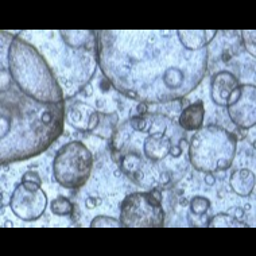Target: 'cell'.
<instances>
[{
	"label": "cell",
	"instance_id": "24",
	"mask_svg": "<svg viewBox=\"0 0 256 256\" xmlns=\"http://www.w3.org/2000/svg\"><path fill=\"white\" fill-rule=\"evenodd\" d=\"M147 110V106H144V104H140V106H138V112H139V114H144V112H146Z\"/></svg>",
	"mask_w": 256,
	"mask_h": 256
},
{
	"label": "cell",
	"instance_id": "19",
	"mask_svg": "<svg viewBox=\"0 0 256 256\" xmlns=\"http://www.w3.org/2000/svg\"><path fill=\"white\" fill-rule=\"evenodd\" d=\"M130 123H131V127L134 128V130H136V131H146L147 128V122L146 119H143V118H140V116H135V118H132V119L130 120Z\"/></svg>",
	"mask_w": 256,
	"mask_h": 256
},
{
	"label": "cell",
	"instance_id": "16",
	"mask_svg": "<svg viewBox=\"0 0 256 256\" xmlns=\"http://www.w3.org/2000/svg\"><path fill=\"white\" fill-rule=\"evenodd\" d=\"M22 184L28 189H40L42 178L36 172H26L22 177Z\"/></svg>",
	"mask_w": 256,
	"mask_h": 256
},
{
	"label": "cell",
	"instance_id": "5",
	"mask_svg": "<svg viewBox=\"0 0 256 256\" xmlns=\"http://www.w3.org/2000/svg\"><path fill=\"white\" fill-rule=\"evenodd\" d=\"M48 197L42 189H28L20 182L14 190L10 206L14 214L23 221L38 220L46 210Z\"/></svg>",
	"mask_w": 256,
	"mask_h": 256
},
{
	"label": "cell",
	"instance_id": "15",
	"mask_svg": "<svg viewBox=\"0 0 256 256\" xmlns=\"http://www.w3.org/2000/svg\"><path fill=\"white\" fill-rule=\"evenodd\" d=\"M238 226V220L236 217L230 216V214H224V213H220L217 214L210 220L209 226Z\"/></svg>",
	"mask_w": 256,
	"mask_h": 256
},
{
	"label": "cell",
	"instance_id": "13",
	"mask_svg": "<svg viewBox=\"0 0 256 256\" xmlns=\"http://www.w3.org/2000/svg\"><path fill=\"white\" fill-rule=\"evenodd\" d=\"M184 78H185V76L178 68H168V70L164 72V74L162 76L164 85L172 89L180 88L184 82Z\"/></svg>",
	"mask_w": 256,
	"mask_h": 256
},
{
	"label": "cell",
	"instance_id": "8",
	"mask_svg": "<svg viewBox=\"0 0 256 256\" xmlns=\"http://www.w3.org/2000/svg\"><path fill=\"white\" fill-rule=\"evenodd\" d=\"M164 132H155L148 135L144 142V154L150 160H160L168 154H170L172 143V139L164 136Z\"/></svg>",
	"mask_w": 256,
	"mask_h": 256
},
{
	"label": "cell",
	"instance_id": "23",
	"mask_svg": "<svg viewBox=\"0 0 256 256\" xmlns=\"http://www.w3.org/2000/svg\"><path fill=\"white\" fill-rule=\"evenodd\" d=\"M170 154H172V156H174V158H178V156L182 154L181 147H180V146L172 147V150H170Z\"/></svg>",
	"mask_w": 256,
	"mask_h": 256
},
{
	"label": "cell",
	"instance_id": "11",
	"mask_svg": "<svg viewBox=\"0 0 256 256\" xmlns=\"http://www.w3.org/2000/svg\"><path fill=\"white\" fill-rule=\"evenodd\" d=\"M216 36V31H178L181 44L189 50L202 49Z\"/></svg>",
	"mask_w": 256,
	"mask_h": 256
},
{
	"label": "cell",
	"instance_id": "21",
	"mask_svg": "<svg viewBox=\"0 0 256 256\" xmlns=\"http://www.w3.org/2000/svg\"><path fill=\"white\" fill-rule=\"evenodd\" d=\"M98 202H100V200L94 198V197H88V198L85 200V206L88 208V209H93V208L98 206Z\"/></svg>",
	"mask_w": 256,
	"mask_h": 256
},
{
	"label": "cell",
	"instance_id": "6",
	"mask_svg": "<svg viewBox=\"0 0 256 256\" xmlns=\"http://www.w3.org/2000/svg\"><path fill=\"white\" fill-rule=\"evenodd\" d=\"M255 96L254 85H242L238 98L228 106L232 122L240 128H251L255 126Z\"/></svg>",
	"mask_w": 256,
	"mask_h": 256
},
{
	"label": "cell",
	"instance_id": "1",
	"mask_svg": "<svg viewBox=\"0 0 256 256\" xmlns=\"http://www.w3.org/2000/svg\"><path fill=\"white\" fill-rule=\"evenodd\" d=\"M15 44L26 64H20L12 53L8 54L11 77L18 88L28 98L40 104H60L64 102L62 90L58 86L48 64L32 46L24 40L15 38Z\"/></svg>",
	"mask_w": 256,
	"mask_h": 256
},
{
	"label": "cell",
	"instance_id": "20",
	"mask_svg": "<svg viewBox=\"0 0 256 256\" xmlns=\"http://www.w3.org/2000/svg\"><path fill=\"white\" fill-rule=\"evenodd\" d=\"M100 120H102V114H100V112H92L90 116H89L88 128H86V130H89V131H94V130L98 127Z\"/></svg>",
	"mask_w": 256,
	"mask_h": 256
},
{
	"label": "cell",
	"instance_id": "9",
	"mask_svg": "<svg viewBox=\"0 0 256 256\" xmlns=\"http://www.w3.org/2000/svg\"><path fill=\"white\" fill-rule=\"evenodd\" d=\"M205 118V106L202 102L190 104L180 115V124L186 131H197L202 127Z\"/></svg>",
	"mask_w": 256,
	"mask_h": 256
},
{
	"label": "cell",
	"instance_id": "18",
	"mask_svg": "<svg viewBox=\"0 0 256 256\" xmlns=\"http://www.w3.org/2000/svg\"><path fill=\"white\" fill-rule=\"evenodd\" d=\"M243 40H244V44H246V48L252 56H255V48H256V44H255V31L251 30V31H243Z\"/></svg>",
	"mask_w": 256,
	"mask_h": 256
},
{
	"label": "cell",
	"instance_id": "2",
	"mask_svg": "<svg viewBox=\"0 0 256 256\" xmlns=\"http://www.w3.org/2000/svg\"><path fill=\"white\" fill-rule=\"evenodd\" d=\"M236 154V136L216 126H209L192 138L190 160L200 172L226 170Z\"/></svg>",
	"mask_w": 256,
	"mask_h": 256
},
{
	"label": "cell",
	"instance_id": "12",
	"mask_svg": "<svg viewBox=\"0 0 256 256\" xmlns=\"http://www.w3.org/2000/svg\"><path fill=\"white\" fill-rule=\"evenodd\" d=\"M50 209L56 216H70L74 212L73 204L66 197H62V196L53 200V202L50 204Z\"/></svg>",
	"mask_w": 256,
	"mask_h": 256
},
{
	"label": "cell",
	"instance_id": "22",
	"mask_svg": "<svg viewBox=\"0 0 256 256\" xmlns=\"http://www.w3.org/2000/svg\"><path fill=\"white\" fill-rule=\"evenodd\" d=\"M214 182H216V180H214V176H213L212 172H206L205 174V184L209 186L214 185Z\"/></svg>",
	"mask_w": 256,
	"mask_h": 256
},
{
	"label": "cell",
	"instance_id": "4",
	"mask_svg": "<svg viewBox=\"0 0 256 256\" xmlns=\"http://www.w3.org/2000/svg\"><path fill=\"white\" fill-rule=\"evenodd\" d=\"M162 194L154 190L128 196L122 205V226H164Z\"/></svg>",
	"mask_w": 256,
	"mask_h": 256
},
{
	"label": "cell",
	"instance_id": "10",
	"mask_svg": "<svg viewBox=\"0 0 256 256\" xmlns=\"http://www.w3.org/2000/svg\"><path fill=\"white\" fill-rule=\"evenodd\" d=\"M230 186L236 194L240 197H247L251 194L255 188V174L248 168H242L232 174Z\"/></svg>",
	"mask_w": 256,
	"mask_h": 256
},
{
	"label": "cell",
	"instance_id": "7",
	"mask_svg": "<svg viewBox=\"0 0 256 256\" xmlns=\"http://www.w3.org/2000/svg\"><path fill=\"white\" fill-rule=\"evenodd\" d=\"M238 78L230 72H220L212 78V98L217 106H226L230 94L238 86Z\"/></svg>",
	"mask_w": 256,
	"mask_h": 256
},
{
	"label": "cell",
	"instance_id": "3",
	"mask_svg": "<svg viewBox=\"0 0 256 256\" xmlns=\"http://www.w3.org/2000/svg\"><path fill=\"white\" fill-rule=\"evenodd\" d=\"M93 156L81 142H69L58 150L54 159V177L68 189H78L90 176Z\"/></svg>",
	"mask_w": 256,
	"mask_h": 256
},
{
	"label": "cell",
	"instance_id": "14",
	"mask_svg": "<svg viewBox=\"0 0 256 256\" xmlns=\"http://www.w3.org/2000/svg\"><path fill=\"white\" fill-rule=\"evenodd\" d=\"M210 201L201 196H196L194 198L190 201V212L196 216H202L209 210Z\"/></svg>",
	"mask_w": 256,
	"mask_h": 256
},
{
	"label": "cell",
	"instance_id": "17",
	"mask_svg": "<svg viewBox=\"0 0 256 256\" xmlns=\"http://www.w3.org/2000/svg\"><path fill=\"white\" fill-rule=\"evenodd\" d=\"M92 228H100V226H120V221L118 218L110 216H98L96 218H93L90 222Z\"/></svg>",
	"mask_w": 256,
	"mask_h": 256
}]
</instances>
